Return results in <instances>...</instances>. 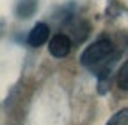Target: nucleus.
Instances as JSON below:
<instances>
[{"instance_id": "obj_3", "label": "nucleus", "mask_w": 128, "mask_h": 125, "mask_svg": "<svg viewBox=\"0 0 128 125\" xmlns=\"http://www.w3.org/2000/svg\"><path fill=\"white\" fill-rule=\"evenodd\" d=\"M48 36H50V29H48L46 23H36L34 29L30 30L28 34V45L32 46H41L46 43Z\"/></svg>"}, {"instance_id": "obj_5", "label": "nucleus", "mask_w": 128, "mask_h": 125, "mask_svg": "<svg viewBox=\"0 0 128 125\" xmlns=\"http://www.w3.org/2000/svg\"><path fill=\"white\" fill-rule=\"evenodd\" d=\"M118 86L124 91H128V61L121 66L119 73H118Z\"/></svg>"}, {"instance_id": "obj_4", "label": "nucleus", "mask_w": 128, "mask_h": 125, "mask_svg": "<svg viewBox=\"0 0 128 125\" xmlns=\"http://www.w3.org/2000/svg\"><path fill=\"white\" fill-rule=\"evenodd\" d=\"M105 125H128V109L124 107L121 111H118Z\"/></svg>"}, {"instance_id": "obj_1", "label": "nucleus", "mask_w": 128, "mask_h": 125, "mask_svg": "<svg viewBox=\"0 0 128 125\" xmlns=\"http://www.w3.org/2000/svg\"><path fill=\"white\" fill-rule=\"evenodd\" d=\"M114 52V45H112L110 39L102 38L98 41H94L92 45H89L87 48L82 52L80 55V65L86 66V68H94V66H100L110 57V54Z\"/></svg>"}, {"instance_id": "obj_2", "label": "nucleus", "mask_w": 128, "mask_h": 125, "mask_svg": "<svg viewBox=\"0 0 128 125\" xmlns=\"http://www.w3.org/2000/svg\"><path fill=\"white\" fill-rule=\"evenodd\" d=\"M48 50L54 57H66L71 50V39L66 34H55L48 45Z\"/></svg>"}]
</instances>
